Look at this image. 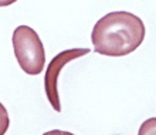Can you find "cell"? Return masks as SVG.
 Segmentation results:
<instances>
[{
    "mask_svg": "<svg viewBox=\"0 0 156 135\" xmlns=\"http://www.w3.org/2000/svg\"><path fill=\"white\" fill-rule=\"evenodd\" d=\"M144 21L129 12H111L95 23L91 41L94 51L108 57H123L135 51L145 38Z\"/></svg>",
    "mask_w": 156,
    "mask_h": 135,
    "instance_id": "6da1fadb",
    "label": "cell"
},
{
    "mask_svg": "<svg viewBox=\"0 0 156 135\" xmlns=\"http://www.w3.org/2000/svg\"><path fill=\"white\" fill-rule=\"evenodd\" d=\"M14 56L20 68L30 75H38L45 64V51L38 34L29 26H19L12 37Z\"/></svg>",
    "mask_w": 156,
    "mask_h": 135,
    "instance_id": "7a4b0ae2",
    "label": "cell"
},
{
    "mask_svg": "<svg viewBox=\"0 0 156 135\" xmlns=\"http://www.w3.org/2000/svg\"><path fill=\"white\" fill-rule=\"evenodd\" d=\"M88 53H90V49H70L61 51L50 61L44 75V90L51 107L57 112L61 111V104H60V97H58V75L66 67V64Z\"/></svg>",
    "mask_w": 156,
    "mask_h": 135,
    "instance_id": "3957f363",
    "label": "cell"
},
{
    "mask_svg": "<svg viewBox=\"0 0 156 135\" xmlns=\"http://www.w3.org/2000/svg\"><path fill=\"white\" fill-rule=\"evenodd\" d=\"M138 135H156V117L144 121Z\"/></svg>",
    "mask_w": 156,
    "mask_h": 135,
    "instance_id": "277c9868",
    "label": "cell"
},
{
    "mask_svg": "<svg viewBox=\"0 0 156 135\" xmlns=\"http://www.w3.org/2000/svg\"><path fill=\"white\" fill-rule=\"evenodd\" d=\"M10 125V118H9V112L6 107L0 102V135H4L9 130Z\"/></svg>",
    "mask_w": 156,
    "mask_h": 135,
    "instance_id": "5b68a950",
    "label": "cell"
},
{
    "mask_svg": "<svg viewBox=\"0 0 156 135\" xmlns=\"http://www.w3.org/2000/svg\"><path fill=\"white\" fill-rule=\"evenodd\" d=\"M43 135H74V134H71V132H67V131H61V130H53V131L44 132Z\"/></svg>",
    "mask_w": 156,
    "mask_h": 135,
    "instance_id": "8992f818",
    "label": "cell"
},
{
    "mask_svg": "<svg viewBox=\"0 0 156 135\" xmlns=\"http://www.w3.org/2000/svg\"><path fill=\"white\" fill-rule=\"evenodd\" d=\"M17 0H0V7H6V6H10V4L16 3Z\"/></svg>",
    "mask_w": 156,
    "mask_h": 135,
    "instance_id": "52a82bcc",
    "label": "cell"
}]
</instances>
